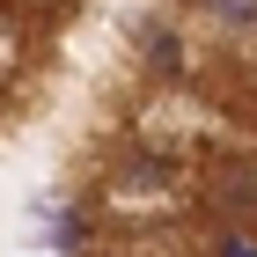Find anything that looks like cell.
Listing matches in <instances>:
<instances>
[{"instance_id": "obj_1", "label": "cell", "mask_w": 257, "mask_h": 257, "mask_svg": "<svg viewBox=\"0 0 257 257\" xmlns=\"http://www.w3.org/2000/svg\"><path fill=\"white\" fill-rule=\"evenodd\" d=\"M206 15H220V22H257V0H198Z\"/></svg>"}]
</instances>
